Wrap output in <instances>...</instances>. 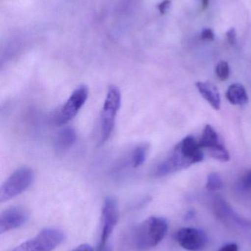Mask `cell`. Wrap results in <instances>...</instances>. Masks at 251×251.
Listing matches in <instances>:
<instances>
[{
  "label": "cell",
  "instance_id": "obj_22",
  "mask_svg": "<svg viewBox=\"0 0 251 251\" xmlns=\"http://www.w3.org/2000/svg\"><path fill=\"white\" fill-rule=\"evenodd\" d=\"M170 4V0H165V1H163V2H162L160 4H159V10H160L161 13H162V14H164V13H165V12H166L167 9L168 7H169Z\"/></svg>",
  "mask_w": 251,
  "mask_h": 251
},
{
  "label": "cell",
  "instance_id": "obj_6",
  "mask_svg": "<svg viewBox=\"0 0 251 251\" xmlns=\"http://www.w3.org/2000/svg\"><path fill=\"white\" fill-rule=\"evenodd\" d=\"M118 222V208L116 201L113 197L105 199L102 209L101 235L98 249L106 247L109 238Z\"/></svg>",
  "mask_w": 251,
  "mask_h": 251
},
{
  "label": "cell",
  "instance_id": "obj_2",
  "mask_svg": "<svg viewBox=\"0 0 251 251\" xmlns=\"http://www.w3.org/2000/svg\"><path fill=\"white\" fill-rule=\"evenodd\" d=\"M122 101L120 91L117 87L111 86L108 91L101 115V133L100 144L108 141L112 135L117 112Z\"/></svg>",
  "mask_w": 251,
  "mask_h": 251
},
{
  "label": "cell",
  "instance_id": "obj_5",
  "mask_svg": "<svg viewBox=\"0 0 251 251\" xmlns=\"http://www.w3.org/2000/svg\"><path fill=\"white\" fill-rule=\"evenodd\" d=\"M88 97V88L86 85H81L71 94L66 102L56 113L54 122L56 125L62 126L70 122L78 114L85 104Z\"/></svg>",
  "mask_w": 251,
  "mask_h": 251
},
{
  "label": "cell",
  "instance_id": "obj_1",
  "mask_svg": "<svg viewBox=\"0 0 251 251\" xmlns=\"http://www.w3.org/2000/svg\"><path fill=\"white\" fill-rule=\"evenodd\" d=\"M168 223L162 217L152 216L143 221L136 229L134 242L141 250L157 246L166 236Z\"/></svg>",
  "mask_w": 251,
  "mask_h": 251
},
{
  "label": "cell",
  "instance_id": "obj_3",
  "mask_svg": "<svg viewBox=\"0 0 251 251\" xmlns=\"http://www.w3.org/2000/svg\"><path fill=\"white\" fill-rule=\"evenodd\" d=\"M34 180V172L30 168L22 167L13 173L0 188V202L4 203L25 191Z\"/></svg>",
  "mask_w": 251,
  "mask_h": 251
},
{
  "label": "cell",
  "instance_id": "obj_14",
  "mask_svg": "<svg viewBox=\"0 0 251 251\" xmlns=\"http://www.w3.org/2000/svg\"><path fill=\"white\" fill-rule=\"evenodd\" d=\"M148 150V144H146V143L140 144L134 149L132 153V158H131V163L134 168H139L145 162Z\"/></svg>",
  "mask_w": 251,
  "mask_h": 251
},
{
  "label": "cell",
  "instance_id": "obj_17",
  "mask_svg": "<svg viewBox=\"0 0 251 251\" xmlns=\"http://www.w3.org/2000/svg\"><path fill=\"white\" fill-rule=\"evenodd\" d=\"M230 69L228 63L225 61H220L216 66V75L220 80L225 81L229 76Z\"/></svg>",
  "mask_w": 251,
  "mask_h": 251
},
{
  "label": "cell",
  "instance_id": "obj_13",
  "mask_svg": "<svg viewBox=\"0 0 251 251\" xmlns=\"http://www.w3.org/2000/svg\"><path fill=\"white\" fill-rule=\"evenodd\" d=\"M198 142L202 149H207L209 150L215 149L221 144L219 141L218 133L210 125H206L205 126L203 134Z\"/></svg>",
  "mask_w": 251,
  "mask_h": 251
},
{
  "label": "cell",
  "instance_id": "obj_16",
  "mask_svg": "<svg viewBox=\"0 0 251 251\" xmlns=\"http://www.w3.org/2000/svg\"><path fill=\"white\" fill-rule=\"evenodd\" d=\"M209 153L212 157L222 162H228L230 159L229 153L223 144L220 145L215 149H211L209 150Z\"/></svg>",
  "mask_w": 251,
  "mask_h": 251
},
{
  "label": "cell",
  "instance_id": "obj_21",
  "mask_svg": "<svg viewBox=\"0 0 251 251\" xmlns=\"http://www.w3.org/2000/svg\"><path fill=\"white\" fill-rule=\"evenodd\" d=\"M219 251H239L238 246L235 243H228L221 248Z\"/></svg>",
  "mask_w": 251,
  "mask_h": 251
},
{
  "label": "cell",
  "instance_id": "obj_15",
  "mask_svg": "<svg viewBox=\"0 0 251 251\" xmlns=\"http://www.w3.org/2000/svg\"><path fill=\"white\" fill-rule=\"evenodd\" d=\"M223 180L218 173H212L207 177L206 187L209 191H218L223 187Z\"/></svg>",
  "mask_w": 251,
  "mask_h": 251
},
{
  "label": "cell",
  "instance_id": "obj_4",
  "mask_svg": "<svg viewBox=\"0 0 251 251\" xmlns=\"http://www.w3.org/2000/svg\"><path fill=\"white\" fill-rule=\"evenodd\" d=\"M64 240V234L60 229L44 228L35 237L24 242L11 251H53Z\"/></svg>",
  "mask_w": 251,
  "mask_h": 251
},
{
  "label": "cell",
  "instance_id": "obj_25",
  "mask_svg": "<svg viewBox=\"0 0 251 251\" xmlns=\"http://www.w3.org/2000/svg\"><path fill=\"white\" fill-rule=\"evenodd\" d=\"M97 251H112L110 246L109 245L106 246V247L102 248V249H97Z\"/></svg>",
  "mask_w": 251,
  "mask_h": 251
},
{
  "label": "cell",
  "instance_id": "obj_12",
  "mask_svg": "<svg viewBox=\"0 0 251 251\" xmlns=\"http://www.w3.org/2000/svg\"><path fill=\"white\" fill-rule=\"evenodd\" d=\"M226 98L234 105H243L249 101L246 88L241 84H232L226 92Z\"/></svg>",
  "mask_w": 251,
  "mask_h": 251
},
{
  "label": "cell",
  "instance_id": "obj_9",
  "mask_svg": "<svg viewBox=\"0 0 251 251\" xmlns=\"http://www.w3.org/2000/svg\"><path fill=\"white\" fill-rule=\"evenodd\" d=\"M175 147L191 162L192 165L202 162L204 159L202 148L193 136L184 137Z\"/></svg>",
  "mask_w": 251,
  "mask_h": 251
},
{
  "label": "cell",
  "instance_id": "obj_20",
  "mask_svg": "<svg viewBox=\"0 0 251 251\" xmlns=\"http://www.w3.org/2000/svg\"><path fill=\"white\" fill-rule=\"evenodd\" d=\"M226 38L228 40V42L231 45H234L236 43L237 40V32H236L235 28L232 27L226 32Z\"/></svg>",
  "mask_w": 251,
  "mask_h": 251
},
{
  "label": "cell",
  "instance_id": "obj_23",
  "mask_svg": "<svg viewBox=\"0 0 251 251\" xmlns=\"http://www.w3.org/2000/svg\"><path fill=\"white\" fill-rule=\"evenodd\" d=\"M72 251H94L92 247L88 244H83Z\"/></svg>",
  "mask_w": 251,
  "mask_h": 251
},
{
  "label": "cell",
  "instance_id": "obj_19",
  "mask_svg": "<svg viewBox=\"0 0 251 251\" xmlns=\"http://www.w3.org/2000/svg\"><path fill=\"white\" fill-rule=\"evenodd\" d=\"M200 37H201L202 39L205 40V41H212L215 39V33H214L212 29L206 28L202 31Z\"/></svg>",
  "mask_w": 251,
  "mask_h": 251
},
{
  "label": "cell",
  "instance_id": "obj_24",
  "mask_svg": "<svg viewBox=\"0 0 251 251\" xmlns=\"http://www.w3.org/2000/svg\"><path fill=\"white\" fill-rule=\"evenodd\" d=\"M200 1H201L202 10H206L209 6V0H200Z\"/></svg>",
  "mask_w": 251,
  "mask_h": 251
},
{
  "label": "cell",
  "instance_id": "obj_8",
  "mask_svg": "<svg viewBox=\"0 0 251 251\" xmlns=\"http://www.w3.org/2000/svg\"><path fill=\"white\" fill-rule=\"evenodd\" d=\"M29 212L22 206L7 208L0 215V234H2L23 226L29 219Z\"/></svg>",
  "mask_w": 251,
  "mask_h": 251
},
{
  "label": "cell",
  "instance_id": "obj_10",
  "mask_svg": "<svg viewBox=\"0 0 251 251\" xmlns=\"http://www.w3.org/2000/svg\"><path fill=\"white\" fill-rule=\"evenodd\" d=\"M196 87L202 97L215 110H220L221 104V96L215 85L210 82H198L196 83Z\"/></svg>",
  "mask_w": 251,
  "mask_h": 251
},
{
  "label": "cell",
  "instance_id": "obj_7",
  "mask_svg": "<svg viewBox=\"0 0 251 251\" xmlns=\"http://www.w3.org/2000/svg\"><path fill=\"white\" fill-rule=\"evenodd\" d=\"M175 239L181 247L188 251H202L208 243L207 235L203 230L192 227L178 230Z\"/></svg>",
  "mask_w": 251,
  "mask_h": 251
},
{
  "label": "cell",
  "instance_id": "obj_18",
  "mask_svg": "<svg viewBox=\"0 0 251 251\" xmlns=\"http://www.w3.org/2000/svg\"><path fill=\"white\" fill-rule=\"evenodd\" d=\"M241 186L243 190H251V170H249L246 174L243 176L241 179Z\"/></svg>",
  "mask_w": 251,
  "mask_h": 251
},
{
  "label": "cell",
  "instance_id": "obj_11",
  "mask_svg": "<svg viewBox=\"0 0 251 251\" xmlns=\"http://www.w3.org/2000/svg\"><path fill=\"white\" fill-rule=\"evenodd\" d=\"M77 134L72 127H66L59 131L56 136L55 146L59 152H63L70 149L76 141Z\"/></svg>",
  "mask_w": 251,
  "mask_h": 251
}]
</instances>
